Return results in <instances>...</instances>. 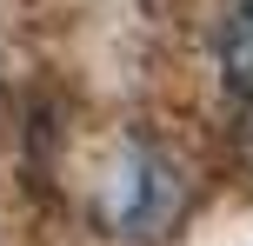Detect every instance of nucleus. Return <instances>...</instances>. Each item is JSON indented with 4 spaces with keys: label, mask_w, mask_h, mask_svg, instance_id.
Masks as SVG:
<instances>
[{
    "label": "nucleus",
    "mask_w": 253,
    "mask_h": 246,
    "mask_svg": "<svg viewBox=\"0 0 253 246\" xmlns=\"http://www.w3.org/2000/svg\"><path fill=\"white\" fill-rule=\"evenodd\" d=\"M240 146H247V160H253V113H247V133H240Z\"/></svg>",
    "instance_id": "nucleus-3"
},
{
    "label": "nucleus",
    "mask_w": 253,
    "mask_h": 246,
    "mask_svg": "<svg viewBox=\"0 0 253 246\" xmlns=\"http://www.w3.org/2000/svg\"><path fill=\"white\" fill-rule=\"evenodd\" d=\"M173 207H180V173L167 167V160L140 153V167L126 173V186H114V200H107V220L126 226L133 240H147L153 226H167Z\"/></svg>",
    "instance_id": "nucleus-1"
},
{
    "label": "nucleus",
    "mask_w": 253,
    "mask_h": 246,
    "mask_svg": "<svg viewBox=\"0 0 253 246\" xmlns=\"http://www.w3.org/2000/svg\"><path fill=\"white\" fill-rule=\"evenodd\" d=\"M220 73H227V87L240 93V100H253V7L233 13L227 40H220Z\"/></svg>",
    "instance_id": "nucleus-2"
}]
</instances>
